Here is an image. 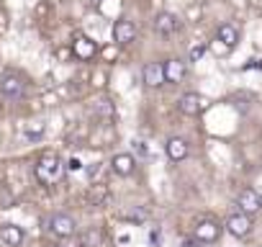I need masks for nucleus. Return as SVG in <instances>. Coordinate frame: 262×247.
<instances>
[{
	"label": "nucleus",
	"instance_id": "nucleus-15",
	"mask_svg": "<svg viewBox=\"0 0 262 247\" xmlns=\"http://www.w3.org/2000/svg\"><path fill=\"white\" fill-rule=\"evenodd\" d=\"M185 77V65L180 59H167L165 62V80L167 83H180Z\"/></svg>",
	"mask_w": 262,
	"mask_h": 247
},
{
	"label": "nucleus",
	"instance_id": "nucleus-13",
	"mask_svg": "<svg viewBox=\"0 0 262 247\" xmlns=\"http://www.w3.org/2000/svg\"><path fill=\"white\" fill-rule=\"evenodd\" d=\"M24 229L18 227V224H3L0 227V239H3V244H8V247H21L24 244Z\"/></svg>",
	"mask_w": 262,
	"mask_h": 247
},
{
	"label": "nucleus",
	"instance_id": "nucleus-21",
	"mask_svg": "<svg viewBox=\"0 0 262 247\" xmlns=\"http://www.w3.org/2000/svg\"><path fill=\"white\" fill-rule=\"evenodd\" d=\"M126 219H131V221H144V219H147V214H144L142 209H137V211H128V214H126Z\"/></svg>",
	"mask_w": 262,
	"mask_h": 247
},
{
	"label": "nucleus",
	"instance_id": "nucleus-1",
	"mask_svg": "<svg viewBox=\"0 0 262 247\" xmlns=\"http://www.w3.org/2000/svg\"><path fill=\"white\" fill-rule=\"evenodd\" d=\"M62 170H64V165L57 155H41L34 165V178L41 186H54L62 178Z\"/></svg>",
	"mask_w": 262,
	"mask_h": 247
},
{
	"label": "nucleus",
	"instance_id": "nucleus-7",
	"mask_svg": "<svg viewBox=\"0 0 262 247\" xmlns=\"http://www.w3.org/2000/svg\"><path fill=\"white\" fill-rule=\"evenodd\" d=\"M0 90H3V95L11 98V100H21L24 93H26V85H24V80L18 75L8 72V75H3V80H0Z\"/></svg>",
	"mask_w": 262,
	"mask_h": 247
},
{
	"label": "nucleus",
	"instance_id": "nucleus-9",
	"mask_svg": "<svg viewBox=\"0 0 262 247\" xmlns=\"http://www.w3.org/2000/svg\"><path fill=\"white\" fill-rule=\"evenodd\" d=\"M178 29H180V18H178L175 13L162 11V13L155 16V31H157L160 36H172Z\"/></svg>",
	"mask_w": 262,
	"mask_h": 247
},
{
	"label": "nucleus",
	"instance_id": "nucleus-3",
	"mask_svg": "<svg viewBox=\"0 0 262 247\" xmlns=\"http://www.w3.org/2000/svg\"><path fill=\"white\" fill-rule=\"evenodd\" d=\"M224 229H226L231 237H236V239H244V237H249V232H252V216H247V214L236 211V214H231V216L226 219Z\"/></svg>",
	"mask_w": 262,
	"mask_h": 247
},
{
	"label": "nucleus",
	"instance_id": "nucleus-20",
	"mask_svg": "<svg viewBox=\"0 0 262 247\" xmlns=\"http://www.w3.org/2000/svg\"><path fill=\"white\" fill-rule=\"evenodd\" d=\"M180 247H203V242L193 234V237H183V242H180Z\"/></svg>",
	"mask_w": 262,
	"mask_h": 247
},
{
	"label": "nucleus",
	"instance_id": "nucleus-2",
	"mask_svg": "<svg viewBox=\"0 0 262 247\" xmlns=\"http://www.w3.org/2000/svg\"><path fill=\"white\" fill-rule=\"evenodd\" d=\"M221 232H224V227H221L216 219H201V221L195 224V229H193V234H195L203 244L219 242V239H221Z\"/></svg>",
	"mask_w": 262,
	"mask_h": 247
},
{
	"label": "nucleus",
	"instance_id": "nucleus-11",
	"mask_svg": "<svg viewBox=\"0 0 262 247\" xmlns=\"http://www.w3.org/2000/svg\"><path fill=\"white\" fill-rule=\"evenodd\" d=\"M165 152H167V157H170L172 162H183V160L190 155V145H188V139H183V137H170L167 145H165Z\"/></svg>",
	"mask_w": 262,
	"mask_h": 247
},
{
	"label": "nucleus",
	"instance_id": "nucleus-10",
	"mask_svg": "<svg viewBox=\"0 0 262 247\" xmlns=\"http://www.w3.org/2000/svg\"><path fill=\"white\" fill-rule=\"evenodd\" d=\"M142 80H144L147 88H160V85H165V83H167V80H165V62H149V65H144Z\"/></svg>",
	"mask_w": 262,
	"mask_h": 247
},
{
	"label": "nucleus",
	"instance_id": "nucleus-8",
	"mask_svg": "<svg viewBox=\"0 0 262 247\" xmlns=\"http://www.w3.org/2000/svg\"><path fill=\"white\" fill-rule=\"evenodd\" d=\"M111 170H113L116 175H121V178H128L131 173L137 170V160H134V155H128V152H118V155H113V157H111Z\"/></svg>",
	"mask_w": 262,
	"mask_h": 247
},
{
	"label": "nucleus",
	"instance_id": "nucleus-6",
	"mask_svg": "<svg viewBox=\"0 0 262 247\" xmlns=\"http://www.w3.org/2000/svg\"><path fill=\"white\" fill-rule=\"evenodd\" d=\"M236 206H239L242 214L254 216V214L262 209V196H259L257 191H252V188H244V191H239V196H236Z\"/></svg>",
	"mask_w": 262,
	"mask_h": 247
},
{
	"label": "nucleus",
	"instance_id": "nucleus-23",
	"mask_svg": "<svg viewBox=\"0 0 262 247\" xmlns=\"http://www.w3.org/2000/svg\"><path fill=\"white\" fill-rule=\"evenodd\" d=\"M80 168H82V162H80L77 157H72V160L67 162V170H70V173H75V170H80Z\"/></svg>",
	"mask_w": 262,
	"mask_h": 247
},
{
	"label": "nucleus",
	"instance_id": "nucleus-18",
	"mask_svg": "<svg viewBox=\"0 0 262 247\" xmlns=\"http://www.w3.org/2000/svg\"><path fill=\"white\" fill-rule=\"evenodd\" d=\"M75 52H77L80 57H90V54L95 52V47L90 44V39H80V42L75 44Z\"/></svg>",
	"mask_w": 262,
	"mask_h": 247
},
{
	"label": "nucleus",
	"instance_id": "nucleus-4",
	"mask_svg": "<svg viewBox=\"0 0 262 247\" xmlns=\"http://www.w3.org/2000/svg\"><path fill=\"white\" fill-rule=\"evenodd\" d=\"M49 229H52L54 237L67 239V237H75L77 224H75V219H72L70 214H54V216L49 219Z\"/></svg>",
	"mask_w": 262,
	"mask_h": 247
},
{
	"label": "nucleus",
	"instance_id": "nucleus-17",
	"mask_svg": "<svg viewBox=\"0 0 262 247\" xmlns=\"http://www.w3.org/2000/svg\"><path fill=\"white\" fill-rule=\"evenodd\" d=\"M93 113L100 116V118H113L116 116V108H113V103L108 98H100V100L93 103Z\"/></svg>",
	"mask_w": 262,
	"mask_h": 247
},
{
	"label": "nucleus",
	"instance_id": "nucleus-5",
	"mask_svg": "<svg viewBox=\"0 0 262 247\" xmlns=\"http://www.w3.org/2000/svg\"><path fill=\"white\" fill-rule=\"evenodd\" d=\"M206 98L203 95H198V93H183L180 95V100H178V108H180V113H185V116H201L203 111H206Z\"/></svg>",
	"mask_w": 262,
	"mask_h": 247
},
{
	"label": "nucleus",
	"instance_id": "nucleus-16",
	"mask_svg": "<svg viewBox=\"0 0 262 247\" xmlns=\"http://www.w3.org/2000/svg\"><path fill=\"white\" fill-rule=\"evenodd\" d=\"M100 242H103V234H100V229H85L82 234H80V247H100Z\"/></svg>",
	"mask_w": 262,
	"mask_h": 247
},
{
	"label": "nucleus",
	"instance_id": "nucleus-14",
	"mask_svg": "<svg viewBox=\"0 0 262 247\" xmlns=\"http://www.w3.org/2000/svg\"><path fill=\"white\" fill-rule=\"evenodd\" d=\"M216 42H221L226 49H234L239 44V29L231 26V24H221L219 31H216Z\"/></svg>",
	"mask_w": 262,
	"mask_h": 247
},
{
	"label": "nucleus",
	"instance_id": "nucleus-12",
	"mask_svg": "<svg viewBox=\"0 0 262 247\" xmlns=\"http://www.w3.org/2000/svg\"><path fill=\"white\" fill-rule=\"evenodd\" d=\"M134 39H137V26L131 24V21L121 18V21L113 24V42L116 44H131Z\"/></svg>",
	"mask_w": 262,
	"mask_h": 247
},
{
	"label": "nucleus",
	"instance_id": "nucleus-22",
	"mask_svg": "<svg viewBox=\"0 0 262 247\" xmlns=\"http://www.w3.org/2000/svg\"><path fill=\"white\" fill-rule=\"evenodd\" d=\"M41 134H44V129H41V127H36V129H34V127H29V129H26V137H29V139H34V137L39 139Z\"/></svg>",
	"mask_w": 262,
	"mask_h": 247
},
{
	"label": "nucleus",
	"instance_id": "nucleus-19",
	"mask_svg": "<svg viewBox=\"0 0 262 247\" xmlns=\"http://www.w3.org/2000/svg\"><path fill=\"white\" fill-rule=\"evenodd\" d=\"M203 54H206V44H198V47H193V49H190V62H198Z\"/></svg>",
	"mask_w": 262,
	"mask_h": 247
}]
</instances>
